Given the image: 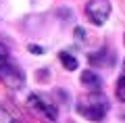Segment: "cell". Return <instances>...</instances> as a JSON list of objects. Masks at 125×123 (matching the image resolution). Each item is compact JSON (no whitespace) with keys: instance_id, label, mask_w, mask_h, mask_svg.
Listing matches in <instances>:
<instances>
[{"instance_id":"5","label":"cell","mask_w":125,"mask_h":123,"mask_svg":"<svg viewBox=\"0 0 125 123\" xmlns=\"http://www.w3.org/2000/svg\"><path fill=\"white\" fill-rule=\"evenodd\" d=\"M79 81H81V86H83L85 90H90V92H100V88H102V79H100V75L94 73L92 69L81 71Z\"/></svg>"},{"instance_id":"1","label":"cell","mask_w":125,"mask_h":123,"mask_svg":"<svg viewBox=\"0 0 125 123\" xmlns=\"http://www.w3.org/2000/svg\"><path fill=\"white\" fill-rule=\"evenodd\" d=\"M108 109H111L108 98L104 96V94H100V92H90V94H85V96H81L79 102H77V113L83 119L94 121V123L102 121V119L106 117Z\"/></svg>"},{"instance_id":"6","label":"cell","mask_w":125,"mask_h":123,"mask_svg":"<svg viewBox=\"0 0 125 123\" xmlns=\"http://www.w3.org/2000/svg\"><path fill=\"white\" fill-rule=\"evenodd\" d=\"M88 61H90V65H94V67H111L113 61H115V54H113L111 50H106V48H100L98 52L88 54Z\"/></svg>"},{"instance_id":"12","label":"cell","mask_w":125,"mask_h":123,"mask_svg":"<svg viewBox=\"0 0 125 123\" xmlns=\"http://www.w3.org/2000/svg\"><path fill=\"white\" fill-rule=\"evenodd\" d=\"M83 35H85V31L81 27H75V40H83Z\"/></svg>"},{"instance_id":"4","label":"cell","mask_w":125,"mask_h":123,"mask_svg":"<svg viewBox=\"0 0 125 123\" xmlns=\"http://www.w3.org/2000/svg\"><path fill=\"white\" fill-rule=\"evenodd\" d=\"M85 17L94 25H104L111 17V2L108 0H90L85 4Z\"/></svg>"},{"instance_id":"3","label":"cell","mask_w":125,"mask_h":123,"mask_svg":"<svg viewBox=\"0 0 125 123\" xmlns=\"http://www.w3.org/2000/svg\"><path fill=\"white\" fill-rule=\"evenodd\" d=\"M0 81L10 90H19L25 84V73L21 71V67H17L9 58V61L0 63Z\"/></svg>"},{"instance_id":"14","label":"cell","mask_w":125,"mask_h":123,"mask_svg":"<svg viewBox=\"0 0 125 123\" xmlns=\"http://www.w3.org/2000/svg\"><path fill=\"white\" fill-rule=\"evenodd\" d=\"M9 123H21V121H9Z\"/></svg>"},{"instance_id":"8","label":"cell","mask_w":125,"mask_h":123,"mask_svg":"<svg viewBox=\"0 0 125 123\" xmlns=\"http://www.w3.org/2000/svg\"><path fill=\"white\" fill-rule=\"evenodd\" d=\"M117 98L121 102H125V75H121L119 81H117Z\"/></svg>"},{"instance_id":"7","label":"cell","mask_w":125,"mask_h":123,"mask_svg":"<svg viewBox=\"0 0 125 123\" xmlns=\"http://www.w3.org/2000/svg\"><path fill=\"white\" fill-rule=\"evenodd\" d=\"M58 61H61V65L67 71H75L77 69V58L73 56V54H69V52H61L58 54Z\"/></svg>"},{"instance_id":"16","label":"cell","mask_w":125,"mask_h":123,"mask_svg":"<svg viewBox=\"0 0 125 123\" xmlns=\"http://www.w3.org/2000/svg\"><path fill=\"white\" fill-rule=\"evenodd\" d=\"M123 42H125V38H123Z\"/></svg>"},{"instance_id":"9","label":"cell","mask_w":125,"mask_h":123,"mask_svg":"<svg viewBox=\"0 0 125 123\" xmlns=\"http://www.w3.org/2000/svg\"><path fill=\"white\" fill-rule=\"evenodd\" d=\"M27 50H29V52H33V54H44V48H42V46H38V44H29V46H27Z\"/></svg>"},{"instance_id":"10","label":"cell","mask_w":125,"mask_h":123,"mask_svg":"<svg viewBox=\"0 0 125 123\" xmlns=\"http://www.w3.org/2000/svg\"><path fill=\"white\" fill-rule=\"evenodd\" d=\"M9 50H6V46H2L0 44V63H4V61H9Z\"/></svg>"},{"instance_id":"15","label":"cell","mask_w":125,"mask_h":123,"mask_svg":"<svg viewBox=\"0 0 125 123\" xmlns=\"http://www.w3.org/2000/svg\"><path fill=\"white\" fill-rule=\"evenodd\" d=\"M123 71H125V63H123Z\"/></svg>"},{"instance_id":"11","label":"cell","mask_w":125,"mask_h":123,"mask_svg":"<svg viewBox=\"0 0 125 123\" xmlns=\"http://www.w3.org/2000/svg\"><path fill=\"white\" fill-rule=\"evenodd\" d=\"M9 121V113H6V109L2 104H0V123H6Z\"/></svg>"},{"instance_id":"2","label":"cell","mask_w":125,"mask_h":123,"mask_svg":"<svg viewBox=\"0 0 125 123\" xmlns=\"http://www.w3.org/2000/svg\"><path fill=\"white\" fill-rule=\"evenodd\" d=\"M27 109L31 111L33 117H38L44 123H54L58 117V109L52 104V100H48V98H44L42 94H36V92H31L27 96Z\"/></svg>"},{"instance_id":"13","label":"cell","mask_w":125,"mask_h":123,"mask_svg":"<svg viewBox=\"0 0 125 123\" xmlns=\"http://www.w3.org/2000/svg\"><path fill=\"white\" fill-rule=\"evenodd\" d=\"M44 77H48V71H46V69H42V71H38V81H46Z\"/></svg>"}]
</instances>
